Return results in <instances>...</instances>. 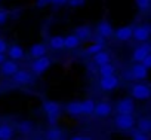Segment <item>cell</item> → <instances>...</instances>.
Masks as SVG:
<instances>
[{"mask_svg": "<svg viewBox=\"0 0 151 140\" xmlns=\"http://www.w3.org/2000/svg\"><path fill=\"white\" fill-rule=\"evenodd\" d=\"M50 64H52V61H50V58L49 57H46V55H42V57H37L33 63H31V73L33 75H43L46 70L50 67Z\"/></svg>", "mask_w": 151, "mask_h": 140, "instance_id": "6da1fadb", "label": "cell"}, {"mask_svg": "<svg viewBox=\"0 0 151 140\" xmlns=\"http://www.w3.org/2000/svg\"><path fill=\"white\" fill-rule=\"evenodd\" d=\"M130 94L135 100H148L151 97V88L145 84H135L130 88Z\"/></svg>", "mask_w": 151, "mask_h": 140, "instance_id": "7a4b0ae2", "label": "cell"}, {"mask_svg": "<svg viewBox=\"0 0 151 140\" xmlns=\"http://www.w3.org/2000/svg\"><path fill=\"white\" fill-rule=\"evenodd\" d=\"M114 124L120 130H132L135 125V118L132 116V113H119L114 119Z\"/></svg>", "mask_w": 151, "mask_h": 140, "instance_id": "3957f363", "label": "cell"}, {"mask_svg": "<svg viewBox=\"0 0 151 140\" xmlns=\"http://www.w3.org/2000/svg\"><path fill=\"white\" fill-rule=\"evenodd\" d=\"M132 37L138 42H147L151 37V26L150 24H142L133 28Z\"/></svg>", "mask_w": 151, "mask_h": 140, "instance_id": "277c9868", "label": "cell"}, {"mask_svg": "<svg viewBox=\"0 0 151 140\" xmlns=\"http://www.w3.org/2000/svg\"><path fill=\"white\" fill-rule=\"evenodd\" d=\"M119 84H120V81H119V78L116 75L101 76V79H99V87L104 91H113V90H116L119 87Z\"/></svg>", "mask_w": 151, "mask_h": 140, "instance_id": "5b68a950", "label": "cell"}, {"mask_svg": "<svg viewBox=\"0 0 151 140\" xmlns=\"http://www.w3.org/2000/svg\"><path fill=\"white\" fill-rule=\"evenodd\" d=\"M42 107H43V112H45L47 116H59V113H61V106H59L56 101H53V100H46V101H43Z\"/></svg>", "mask_w": 151, "mask_h": 140, "instance_id": "8992f818", "label": "cell"}, {"mask_svg": "<svg viewBox=\"0 0 151 140\" xmlns=\"http://www.w3.org/2000/svg\"><path fill=\"white\" fill-rule=\"evenodd\" d=\"M130 75L133 79H138V81H142L148 76V69L142 64V63H136L132 66L130 69Z\"/></svg>", "mask_w": 151, "mask_h": 140, "instance_id": "52a82bcc", "label": "cell"}, {"mask_svg": "<svg viewBox=\"0 0 151 140\" xmlns=\"http://www.w3.org/2000/svg\"><path fill=\"white\" fill-rule=\"evenodd\" d=\"M117 113H133L135 110V103L132 98H122L117 101Z\"/></svg>", "mask_w": 151, "mask_h": 140, "instance_id": "ba28073f", "label": "cell"}, {"mask_svg": "<svg viewBox=\"0 0 151 140\" xmlns=\"http://www.w3.org/2000/svg\"><path fill=\"white\" fill-rule=\"evenodd\" d=\"M18 70V64L15 63V60H5L0 64V73L3 76H12Z\"/></svg>", "mask_w": 151, "mask_h": 140, "instance_id": "9c48e42d", "label": "cell"}, {"mask_svg": "<svg viewBox=\"0 0 151 140\" xmlns=\"http://www.w3.org/2000/svg\"><path fill=\"white\" fill-rule=\"evenodd\" d=\"M96 33H98V36L102 37V39H108V37L114 36V30H113L111 24H110L108 21H105V20L101 21V23L98 24V27H96Z\"/></svg>", "mask_w": 151, "mask_h": 140, "instance_id": "30bf717a", "label": "cell"}, {"mask_svg": "<svg viewBox=\"0 0 151 140\" xmlns=\"http://www.w3.org/2000/svg\"><path fill=\"white\" fill-rule=\"evenodd\" d=\"M150 52H151V45H150V43H144V45L138 46V48L133 51L132 60H133L135 63H141V61L147 57V54H150Z\"/></svg>", "mask_w": 151, "mask_h": 140, "instance_id": "8fae6325", "label": "cell"}, {"mask_svg": "<svg viewBox=\"0 0 151 140\" xmlns=\"http://www.w3.org/2000/svg\"><path fill=\"white\" fill-rule=\"evenodd\" d=\"M14 78V82L18 84V85H28L31 82V73L27 72V70H17V72L12 75Z\"/></svg>", "mask_w": 151, "mask_h": 140, "instance_id": "7c38bea8", "label": "cell"}, {"mask_svg": "<svg viewBox=\"0 0 151 140\" xmlns=\"http://www.w3.org/2000/svg\"><path fill=\"white\" fill-rule=\"evenodd\" d=\"M111 112H113V107H111V104L107 103V101H99V103L95 104L93 113H95L96 116H99V118H107Z\"/></svg>", "mask_w": 151, "mask_h": 140, "instance_id": "4fadbf2b", "label": "cell"}, {"mask_svg": "<svg viewBox=\"0 0 151 140\" xmlns=\"http://www.w3.org/2000/svg\"><path fill=\"white\" fill-rule=\"evenodd\" d=\"M132 33H133V28L129 27V26H126V27H120V28H117V30L114 31V36L117 37V40H120V42H126V40L132 39Z\"/></svg>", "mask_w": 151, "mask_h": 140, "instance_id": "5bb4252c", "label": "cell"}, {"mask_svg": "<svg viewBox=\"0 0 151 140\" xmlns=\"http://www.w3.org/2000/svg\"><path fill=\"white\" fill-rule=\"evenodd\" d=\"M74 34L80 39V42H83V40L91 39V36H92V28H91L89 26H80V27H77V28L74 30Z\"/></svg>", "mask_w": 151, "mask_h": 140, "instance_id": "9a60e30c", "label": "cell"}, {"mask_svg": "<svg viewBox=\"0 0 151 140\" xmlns=\"http://www.w3.org/2000/svg\"><path fill=\"white\" fill-rule=\"evenodd\" d=\"M8 55H9L11 60H15V61L22 60L24 58V49L19 45H12V46L8 48Z\"/></svg>", "mask_w": 151, "mask_h": 140, "instance_id": "2e32d148", "label": "cell"}, {"mask_svg": "<svg viewBox=\"0 0 151 140\" xmlns=\"http://www.w3.org/2000/svg\"><path fill=\"white\" fill-rule=\"evenodd\" d=\"M80 45V39L76 34H68L64 37V48L65 49H76Z\"/></svg>", "mask_w": 151, "mask_h": 140, "instance_id": "e0dca14e", "label": "cell"}, {"mask_svg": "<svg viewBox=\"0 0 151 140\" xmlns=\"http://www.w3.org/2000/svg\"><path fill=\"white\" fill-rule=\"evenodd\" d=\"M46 51H47V46L45 43H34L31 48H30V55L37 58V57H42V55H46Z\"/></svg>", "mask_w": 151, "mask_h": 140, "instance_id": "ac0fdd59", "label": "cell"}, {"mask_svg": "<svg viewBox=\"0 0 151 140\" xmlns=\"http://www.w3.org/2000/svg\"><path fill=\"white\" fill-rule=\"evenodd\" d=\"M110 61H111V55L108 52H105L104 49L93 54V63L96 66H101V64H105V63H110Z\"/></svg>", "mask_w": 151, "mask_h": 140, "instance_id": "d6986e66", "label": "cell"}, {"mask_svg": "<svg viewBox=\"0 0 151 140\" xmlns=\"http://www.w3.org/2000/svg\"><path fill=\"white\" fill-rule=\"evenodd\" d=\"M65 109H67V112H68L70 115H73V116H79V115L83 113V112H82V101H70Z\"/></svg>", "mask_w": 151, "mask_h": 140, "instance_id": "ffe728a7", "label": "cell"}, {"mask_svg": "<svg viewBox=\"0 0 151 140\" xmlns=\"http://www.w3.org/2000/svg\"><path fill=\"white\" fill-rule=\"evenodd\" d=\"M47 46H49L50 49H53V51L65 49V48H64V37H62V36H53V37H50Z\"/></svg>", "mask_w": 151, "mask_h": 140, "instance_id": "44dd1931", "label": "cell"}, {"mask_svg": "<svg viewBox=\"0 0 151 140\" xmlns=\"http://www.w3.org/2000/svg\"><path fill=\"white\" fill-rule=\"evenodd\" d=\"M98 73H99V76H110V75H114V73H116V67H114L111 63L101 64L99 69H98Z\"/></svg>", "mask_w": 151, "mask_h": 140, "instance_id": "7402d4cb", "label": "cell"}, {"mask_svg": "<svg viewBox=\"0 0 151 140\" xmlns=\"http://www.w3.org/2000/svg\"><path fill=\"white\" fill-rule=\"evenodd\" d=\"M95 101L92 98H86L85 101H82V112L85 115H92L93 110H95Z\"/></svg>", "mask_w": 151, "mask_h": 140, "instance_id": "603a6c76", "label": "cell"}, {"mask_svg": "<svg viewBox=\"0 0 151 140\" xmlns=\"http://www.w3.org/2000/svg\"><path fill=\"white\" fill-rule=\"evenodd\" d=\"M138 130L144 131V133H150L151 131V116H144L138 121Z\"/></svg>", "mask_w": 151, "mask_h": 140, "instance_id": "cb8c5ba5", "label": "cell"}, {"mask_svg": "<svg viewBox=\"0 0 151 140\" xmlns=\"http://www.w3.org/2000/svg\"><path fill=\"white\" fill-rule=\"evenodd\" d=\"M14 136V128L8 124H3V125H0V139L2 140H8Z\"/></svg>", "mask_w": 151, "mask_h": 140, "instance_id": "d4e9b609", "label": "cell"}, {"mask_svg": "<svg viewBox=\"0 0 151 140\" xmlns=\"http://www.w3.org/2000/svg\"><path fill=\"white\" fill-rule=\"evenodd\" d=\"M102 49H104V42H102V37H101L98 42H93L91 46H88L86 54L93 55V54H96V52H99V51H102Z\"/></svg>", "mask_w": 151, "mask_h": 140, "instance_id": "484cf974", "label": "cell"}, {"mask_svg": "<svg viewBox=\"0 0 151 140\" xmlns=\"http://www.w3.org/2000/svg\"><path fill=\"white\" fill-rule=\"evenodd\" d=\"M18 130L21 133H24V134H28V133L33 131V124L30 121H22V122L18 124Z\"/></svg>", "mask_w": 151, "mask_h": 140, "instance_id": "4316f807", "label": "cell"}, {"mask_svg": "<svg viewBox=\"0 0 151 140\" xmlns=\"http://www.w3.org/2000/svg\"><path fill=\"white\" fill-rule=\"evenodd\" d=\"M135 5L139 11L142 12H147L150 8H151V3H150V0H135Z\"/></svg>", "mask_w": 151, "mask_h": 140, "instance_id": "83f0119b", "label": "cell"}, {"mask_svg": "<svg viewBox=\"0 0 151 140\" xmlns=\"http://www.w3.org/2000/svg\"><path fill=\"white\" fill-rule=\"evenodd\" d=\"M150 136H148V133H144V131H141V130H138V131H135L133 134H132V139L133 140H147Z\"/></svg>", "mask_w": 151, "mask_h": 140, "instance_id": "f1b7e54d", "label": "cell"}, {"mask_svg": "<svg viewBox=\"0 0 151 140\" xmlns=\"http://www.w3.org/2000/svg\"><path fill=\"white\" fill-rule=\"evenodd\" d=\"M46 137H47V139H52V140L61 139V131H59L58 128H52V130H49V133H47Z\"/></svg>", "mask_w": 151, "mask_h": 140, "instance_id": "f546056e", "label": "cell"}, {"mask_svg": "<svg viewBox=\"0 0 151 140\" xmlns=\"http://www.w3.org/2000/svg\"><path fill=\"white\" fill-rule=\"evenodd\" d=\"M86 3V0H68L67 5H70L71 8H80Z\"/></svg>", "mask_w": 151, "mask_h": 140, "instance_id": "4dcf8cb0", "label": "cell"}, {"mask_svg": "<svg viewBox=\"0 0 151 140\" xmlns=\"http://www.w3.org/2000/svg\"><path fill=\"white\" fill-rule=\"evenodd\" d=\"M141 63H142L147 69H151V52H150V54H147V57H145Z\"/></svg>", "mask_w": 151, "mask_h": 140, "instance_id": "1f68e13d", "label": "cell"}, {"mask_svg": "<svg viewBox=\"0 0 151 140\" xmlns=\"http://www.w3.org/2000/svg\"><path fill=\"white\" fill-rule=\"evenodd\" d=\"M8 21V12L6 11H0V26H5Z\"/></svg>", "mask_w": 151, "mask_h": 140, "instance_id": "d6a6232c", "label": "cell"}, {"mask_svg": "<svg viewBox=\"0 0 151 140\" xmlns=\"http://www.w3.org/2000/svg\"><path fill=\"white\" fill-rule=\"evenodd\" d=\"M6 51H8V43L3 39H0V54H5Z\"/></svg>", "mask_w": 151, "mask_h": 140, "instance_id": "836d02e7", "label": "cell"}, {"mask_svg": "<svg viewBox=\"0 0 151 140\" xmlns=\"http://www.w3.org/2000/svg\"><path fill=\"white\" fill-rule=\"evenodd\" d=\"M50 3V0H37V8H45V6H47Z\"/></svg>", "mask_w": 151, "mask_h": 140, "instance_id": "e575fe53", "label": "cell"}, {"mask_svg": "<svg viewBox=\"0 0 151 140\" xmlns=\"http://www.w3.org/2000/svg\"><path fill=\"white\" fill-rule=\"evenodd\" d=\"M68 0H50V3L55 5V6H62V5H67Z\"/></svg>", "mask_w": 151, "mask_h": 140, "instance_id": "d590c367", "label": "cell"}, {"mask_svg": "<svg viewBox=\"0 0 151 140\" xmlns=\"http://www.w3.org/2000/svg\"><path fill=\"white\" fill-rule=\"evenodd\" d=\"M47 121H49L50 125H55L56 121H58V116H47Z\"/></svg>", "mask_w": 151, "mask_h": 140, "instance_id": "8d00e7d4", "label": "cell"}, {"mask_svg": "<svg viewBox=\"0 0 151 140\" xmlns=\"http://www.w3.org/2000/svg\"><path fill=\"white\" fill-rule=\"evenodd\" d=\"M5 61V54H0V64Z\"/></svg>", "mask_w": 151, "mask_h": 140, "instance_id": "74e56055", "label": "cell"}, {"mask_svg": "<svg viewBox=\"0 0 151 140\" xmlns=\"http://www.w3.org/2000/svg\"><path fill=\"white\" fill-rule=\"evenodd\" d=\"M150 3H151V0H150Z\"/></svg>", "mask_w": 151, "mask_h": 140, "instance_id": "f35d334b", "label": "cell"}]
</instances>
